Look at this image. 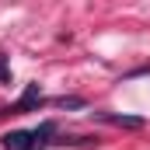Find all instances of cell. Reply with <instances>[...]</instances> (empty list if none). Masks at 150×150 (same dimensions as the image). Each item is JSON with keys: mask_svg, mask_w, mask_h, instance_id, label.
Here are the masks:
<instances>
[{"mask_svg": "<svg viewBox=\"0 0 150 150\" xmlns=\"http://www.w3.org/2000/svg\"><path fill=\"white\" fill-rule=\"evenodd\" d=\"M52 133H56V126H52V122H42V126H38L35 133H32V136H35V147L42 150V147H45V143H52V140H49Z\"/></svg>", "mask_w": 150, "mask_h": 150, "instance_id": "4", "label": "cell"}, {"mask_svg": "<svg viewBox=\"0 0 150 150\" xmlns=\"http://www.w3.org/2000/svg\"><path fill=\"white\" fill-rule=\"evenodd\" d=\"M4 150H35V136L25 129H14L4 136Z\"/></svg>", "mask_w": 150, "mask_h": 150, "instance_id": "2", "label": "cell"}, {"mask_svg": "<svg viewBox=\"0 0 150 150\" xmlns=\"http://www.w3.org/2000/svg\"><path fill=\"white\" fill-rule=\"evenodd\" d=\"M35 105H42V91H38V84H28V87H25V94H21V101H18L14 108H7V112L21 115V112H32Z\"/></svg>", "mask_w": 150, "mask_h": 150, "instance_id": "1", "label": "cell"}, {"mask_svg": "<svg viewBox=\"0 0 150 150\" xmlns=\"http://www.w3.org/2000/svg\"><path fill=\"white\" fill-rule=\"evenodd\" d=\"M98 119H105V122H112V126H122V129H140V126H143V119H140V115H115V112H98Z\"/></svg>", "mask_w": 150, "mask_h": 150, "instance_id": "3", "label": "cell"}, {"mask_svg": "<svg viewBox=\"0 0 150 150\" xmlns=\"http://www.w3.org/2000/svg\"><path fill=\"white\" fill-rule=\"evenodd\" d=\"M0 84H11V67H7V56L0 52Z\"/></svg>", "mask_w": 150, "mask_h": 150, "instance_id": "5", "label": "cell"}]
</instances>
